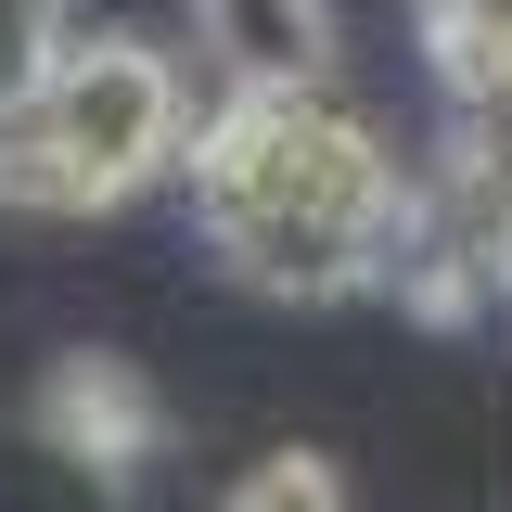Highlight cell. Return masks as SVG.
Instances as JSON below:
<instances>
[{
  "label": "cell",
  "instance_id": "cell-1",
  "mask_svg": "<svg viewBox=\"0 0 512 512\" xmlns=\"http://www.w3.org/2000/svg\"><path fill=\"white\" fill-rule=\"evenodd\" d=\"M180 167H192V218H205L218 269L256 295H295V308L384 282L397 218H410L384 128L333 90H231L192 128Z\"/></svg>",
  "mask_w": 512,
  "mask_h": 512
},
{
  "label": "cell",
  "instance_id": "cell-2",
  "mask_svg": "<svg viewBox=\"0 0 512 512\" xmlns=\"http://www.w3.org/2000/svg\"><path fill=\"white\" fill-rule=\"evenodd\" d=\"M180 141H192V103L154 39H64L39 103L0 116V205L13 218H103L167 180Z\"/></svg>",
  "mask_w": 512,
  "mask_h": 512
},
{
  "label": "cell",
  "instance_id": "cell-3",
  "mask_svg": "<svg viewBox=\"0 0 512 512\" xmlns=\"http://www.w3.org/2000/svg\"><path fill=\"white\" fill-rule=\"evenodd\" d=\"M26 423L90 487H141L167 461V384L141 372V359H116V346H64L52 372H39V397H26Z\"/></svg>",
  "mask_w": 512,
  "mask_h": 512
},
{
  "label": "cell",
  "instance_id": "cell-4",
  "mask_svg": "<svg viewBox=\"0 0 512 512\" xmlns=\"http://www.w3.org/2000/svg\"><path fill=\"white\" fill-rule=\"evenodd\" d=\"M231 90H333V0H192Z\"/></svg>",
  "mask_w": 512,
  "mask_h": 512
},
{
  "label": "cell",
  "instance_id": "cell-5",
  "mask_svg": "<svg viewBox=\"0 0 512 512\" xmlns=\"http://www.w3.org/2000/svg\"><path fill=\"white\" fill-rule=\"evenodd\" d=\"M218 512H359V487H346V461L308 436H282V448H256L244 474H231V500Z\"/></svg>",
  "mask_w": 512,
  "mask_h": 512
},
{
  "label": "cell",
  "instance_id": "cell-6",
  "mask_svg": "<svg viewBox=\"0 0 512 512\" xmlns=\"http://www.w3.org/2000/svg\"><path fill=\"white\" fill-rule=\"evenodd\" d=\"M64 39H77V26H64V0H0V116H26V103H39V77L64 64Z\"/></svg>",
  "mask_w": 512,
  "mask_h": 512
}]
</instances>
